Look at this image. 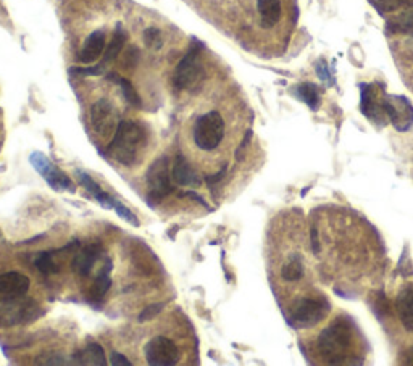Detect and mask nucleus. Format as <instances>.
<instances>
[{
    "instance_id": "72a5a7b5",
    "label": "nucleus",
    "mask_w": 413,
    "mask_h": 366,
    "mask_svg": "<svg viewBox=\"0 0 413 366\" xmlns=\"http://www.w3.org/2000/svg\"><path fill=\"white\" fill-rule=\"evenodd\" d=\"M250 137H252V131H247V134H245L244 141H243V144H240V147L238 148V153H236V158H238V160H240V158H243V153H244V150H245V147L249 146Z\"/></svg>"
},
{
    "instance_id": "423d86ee",
    "label": "nucleus",
    "mask_w": 413,
    "mask_h": 366,
    "mask_svg": "<svg viewBox=\"0 0 413 366\" xmlns=\"http://www.w3.org/2000/svg\"><path fill=\"white\" fill-rule=\"evenodd\" d=\"M199 52L200 49L193 46L176 67L173 82L181 91H191V89L199 87L200 81L204 79V67Z\"/></svg>"
},
{
    "instance_id": "7ed1b4c3",
    "label": "nucleus",
    "mask_w": 413,
    "mask_h": 366,
    "mask_svg": "<svg viewBox=\"0 0 413 366\" xmlns=\"http://www.w3.org/2000/svg\"><path fill=\"white\" fill-rule=\"evenodd\" d=\"M225 120L218 112L204 113L194 126V142L200 150L211 152L223 142Z\"/></svg>"
},
{
    "instance_id": "2eb2a0df",
    "label": "nucleus",
    "mask_w": 413,
    "mask_h": 366,
    "mask_svg": "<svg viewBox=\"0 0 413 366\" xmlns=\"http://www.w3.org/2000/svg\"><path fill=\"white\" fill-rule=\"evenodd\" d=\"M99 247L97 245H87L81 249L73 259V270L76 271L81 278H87L94 268L97 259H99Z\"/></svg>"
},
{
    "instance_id": "473e14b6",
    "label": "nucleus",
    "mask_w": 413,
    "mask_h": 366,
    "mask_svg": "<svg viewBox=\"0 0 413 366\" xmlns=\"http://www.w3.org/2000/svg\"><path fill=\"white\" fill-rule=\"evenodd\" d=\"M137 55H139V53H137V49H134V47H130V51L126 52V65H136L137 63Z\"/></svg>"
},
{
    "instance_id": "c756f323",
    "label": "nucleus",
    "mask_w": 413,
    "mask_h": 366,
    "mask_svg": "<svg viewBox=\"0 0 413 366\" xmlns=\"http://www.w3.org/2000/svg\"><path fill=\"white\" fill-rule=\"evenodd\" d=\"M110 363H112L113 366H131L130 360H128V358L125 357V355H121V354H118V352H113V354H112Z\"/></svg>"
},
{
    "instance_id": "f3484780",
    "label": "nucleus",
    "mask_w": 413,
    "mask_h": 366,
    "mask_svg": "<svg viewBox=\"0 0 413 366\" xmlns=\"http://www.w3.org/2000/svg\"><path fill=\"white\" fill-rule=\"evenodd\" d=\"M397 311H399L401 321L404 328L413 333V288H407L397 297Z\"/></svg>"
},
{
    "instance_id": "20e7f679",
    "label": "nucleus",
    "mask_w": 413,
    "mask_h": 366,
    "mask_svg": "<svg viewBox=\"0 0 413 366\" xmlns=\"http://www.w3.org/2000/svg\"><path fill=\"white\" fill-rule=\"evenodd\" d=\"M147 191L150 202H160L175 191L173 176L170 171V158L164 155L152 163L146 175Z\"/></svg>"
},
{
    "instance_id": "0eeeda50",
    "label": "nucleus",
    "mask_w": 413,
    "mask_h": 366,
    "mask_svg": "<svg viewBox=\"0 0 413 366\" xmlns=\"http://www.w3.org/2000/svg\"><path fill=\"white\" fill-rule=\"evenodd\" d=\"M146 362L150 366H175L179 363L181 350L173 340L165 338V336H155L147 342L146 349Z\"/></svg>"
},
{
    "instance_id": "f257e3e1",
    "label": "nucleus",
    "mask_w": 413,
    "mask_h": 366,
    "mask_svg": "<svg viewBox=\"0 0 413 366\" xmlns=\"http://www.w3.org/2000/svg\"><path fill=\"white\" fill-rule=\"evenodd\" d=\"M147 146V132L134 121H120L113 134L108 153L125 166H134Z\"/></svg>"
},
{
    "instance_id": "f8f14e48",
    "label": "nucleus",
    "mask_w": 413,
    "mask_h": 366,
    "mask_svg": "<svg viewBox=\"0 0 413 366\" xmlns=\"http://www.w3.org/2000/svg\"><path fill=\"white\" fill-rule=\"evenodd\" d=\"M360 110L363 115H365L368 120L376 123V125H383V116L385 112H383L381 102L376 101V89L375 86H370V84H362L360 86Z\"/></svg>"
},
{
    "instance_id": "aec40b11",
    "label": "nucleus",
    "mask_w": 413,
    "mask_h": 366,
    "mask_svg": "<svg viewBox=\"0 0 413 366\" xmlns=\"http://www.w3.org/2000/svg\"><path fill=\"white\" fill-rule=\"evenodd\" d=\"M110 271H112V261L107 260L105 265H103L102 270L99 271V274H97L94 284H92V288H91L92 299L100 300L108 293V289H110V286H112Z\"/></svg>"
},
{
    "instance_id": "a878e982",
    "label": "nucleus",
    "mask_w": 413,
    "mask_h": 366,
    "mask_svg": "<svg viewBox=\"0 0 413 366\" xmlns=\"http://www.w3.org/2000/svg\"><path fill=\"white\" fill-rule=\"evenodd\" d=\"M144 41H146V46L150 47V49H154V51H159V49L161 46H164V39H161V33H160V29H157V28L146 29Z\"/></svg>"
},
{
    "instance_id": "f03ea898",
    "label": "nucleus",
    "mask_w": 413,
    "mask_h": 366,
    "mask_svg": "<svg viewBox=\"0 0 413 366\" xmlns=\"http://www.w3.org/2000/svg\"><path fill=\"white\" fill-rule=\"evenodd\" d=\"M318 354L329 365L349 362V350L352 347V331L347 320L337 318L324 328L317 340Z\"/></svg>"
},
{
    "instance_id": "4be33fe9",
    "label": "nucleus",
    "mask_w": 413,
    "mask_h": 366,
    "mask_svg": "<svg viewBox=\"0 0 413 366\" xmlns=\"http://www.w3.org/2000/svg\"><path fill=\"white\" fill-rule=\"evenodd\" d=\"M296 96L301 98V101L310 107V110L318 112L319 103H322V98H319V91L315 84H301V86L296 87Z\"/></svg>"
},
{
    "instance_id": "a211bd4d",
    "label": "nucleus",
    "mask_w": 413,
    "mask_h": 366,
    "mask_svg": "<svg viewBox=\"0 0 413 366\" xmlns=\"http://www.w3.org/2000/svg\"><path fill=\"white\" fill-rule=\"evenodd\" d=\"M125 42H126L125 29H123L121 26H118L115 29V33H113L110 44H108V46L105 47V52H103V55H102V62L99 63L103 70H105L108 63L116 60L118 55H120L121 51H123V47H125Z\"/></svg>"
},
{
    "instance_id": "f704fd0d",
    "label": "nucleus",
    "mask_w": 413,
    "mask_h": 366,
    "mask_svg": "<svg viewBox=\"0 0 413 366\" xmlns=\"http://www.w3.org/2000/svg\"><path fill=\"white\" fill-rule=\"evenodd\" d=\"M183 197H189V199H194V200H197L200 205H204V207H206V204H205V200L202 199V197L200 195H197L195 194V192H184L183 194Z\"/></svg>"
},
{
    "instance_id": "7c9ffc66",
    "label": "nucleus",
    "mask_w": 413,
    "mask_h": 366,
    "mask_svg": "<svg viewBox=\"0 0 413 366\" xmlns=\"http://www.w3.org/2000/svg\"><path fill=\"white\" fill-rule=\"evenodd\" d=\"M310 236H312V250L315 255L319 254V239H318V227L312 226L310 227Z\"/></svg>"
},
{
    "instance_id": "1a4fd4ad",
    "label": "nucleus",
    "mask_w": 413,
    "mask_h": 366,
    "mask_svg": "<svg viewBox=\"0 0 413 366\" xmlns=\"http://www.w3.org/2000/svg\"><path fill=\"white\" fill-rule=\"evenodd\" d=\"M29 162H31L34 170H36L39 175L47 181V184L51 186L52 189L60 191V192L75 191V184H73L70 177H68L60 168L53 165V163L49 160L42 152H33L31 157H29Z\"/></svg>"
},
{
    "instance_id": "9d476101",
    "label": "nucleus",
    "mask_w": 413,
    "mask_h": 366,
    "mask_svg": "<svg viewBox=\"0 0 413 366\" xmlns=\"http://www.w3.org/2000/svg\"><path fill=\"white\" fill-rule=\"evenodd\" d=\"M91 123L97 134L108 137L110 134H115L120 121H118L116 110L112 103L107 98H100L91 108Z\"/></svg>"
},
{
    "instance_id": "6ab92c4d",
    "label": "nucleus",
    "mask_w": 413,
    "mask_h": 366,
    "mask_svg": "<svg viewBox=\"0 0 413 366\" xmlns=\"http://www.w3.org/2000/svg\"><path fill=\"white\" fill-rule=\"evenodd\" d=\"M306 274V268H304L301 255H291L288 259L286 263L283 265L281 268V278L286 281V283H297L301 281Z\"/></svg>"
},
{
    "instance_id": "39448f33",
    "label": "nucleus",
    "mask_w": 413,
    "mask_h": 366,
    "mask_svg": "<svg viewBox=\"0 0 413 366\" xmlns=\"http://www.w3.org/2000/svg\"><path fill=\"white\" fill-rule=\"evenodd\" d=\"M329 311V304L323 297H301L291 310V323L297 328H312Z\"/></svg>"
},
{
    "instance_id": "412c9836",
    "label": "nucleus",
    "mask_w": 413,
    "mask_h": 366,
    "mask_svg": "<svg viewBox=\"0 0 413 366\" xmlns=\"http://www.w3.org/2000/svg\"><path fill=\"white\" fill-rule=\"evenodd\" d=\"M107 79H108V81L115 82V84H118V86H120L121 92H123V96H125L126 102L130 103V105L137 107V108H141V107H142V101H141L139 94L136 92L134 86H132V84H131L130 81H128L126 78L120 76V74H118V73H108Z\"/></svg>"
},
{
    "instance_id": "bb28decb",
    "label": "nucleus",
    "mask_w": 413,
    "mask_h": 366,
    "mask_svg": "<svg viewBox=\"0 0 413 366\" xmlns=\"http://www.w3.org/2000/svg\"><path fill=\"white\" fill-rule=\"evenodd\" d=\"M161 308H164V305H161V304H155V305L147 306V308H146V310L142 311V313H141V316H139V321H141V323H144V321H147V320L155 318V316L159 315L160 311H161Z\"/></svg>"
},
{
    "instance_id": "dca6fc26",
    "label": "nucleus",
    "mask_w": 413,
    "mask_h": 366,
    "mask_svg": "<svg viewBox=\"0 0 413 366\" xmlns=\"http://www.w3.org/2000/svg\"><path fill=\"white\" fill-rule=\"evenodd\" d=\"M257 10L260 13V21H262L263 28L268 29L276 26L279 19H281V0H258Z\"/></svg>"
},
{
    "instance_id": "5701e85b",
    "label": "nucleus",
    "mask_w": 413,
    "mask_h": 366,
    "mask_svg": "<svg viewBox=\"0 0 413 366\" xmlns=\"http://www.w3.org/2000/svg\"><path fill=\"white\" fill-rule=\"evenodd\" d=\"M370 3L381 15L392 13V12H397V10L413 7V0H370Z\"/></svg>"
},
{
    "instance_id": "cd10ccee",
    "label": "nucleus",
    "mask_w": 413,
    "mask_h": 366,
    "mask_svg": "<svg viewBox=\"0 0 413 366\" xmlns=\"http://www.w3.org/2000/svg\"><path fill=\"white\" fill-rule=\"evenodd\" d=\"M36 365H68V362L58 354H47L44 360H36Z\"/></svg>"
},
{
    "instance_id": "2f4dec72",
    "label": "nucleus",
    "mask_w": 413,
    "mask_h": 366,
    "mask_svg": "<svg viewBox=\"0 0 413 366\" xmlns=\"http://www.w3.org/2000/svg\"><path fill=\"white\" fill-rule=\"evenodd\" d=\"M226 171H228V166H223V168H221V171L216 173L215 176H209V177H206V184H209L210 187L215 186L216 182H220L226 176Z\"/></svg>"
},
{
    "instance_id": "9b49d317",
    "label": "nucleus",
    "mask_w": 413,
    "mask_h": 366,
    "mask_svg": "<svg viewBox=\"0 0 413 366\" xmlns=\"http://www.w3.org/2000/svg\"><path fill=\"white\" fill-rule=\"evenodd\" d=\"M31 279L19 271H7L0 274V300H17L28 294Z\"/></svg>"
},
{
    "instance_id": "c85d7f7f",
    "label": "nucleus",
    "mask_w": 413,
    "mask_h": 366,
    "mask_svg": "<svg viewBox=\"0 0 413 366\" xmlns=\"http://www.w3.org/2000/svg\"><path fill=\"white\" fill-rule=\"evenodd\" d=\"M317 73H318V76H319V79H322L323 82H326L328 86H333L334 84V79H333V76H331V73H329V70H328V65L324 62H319L318 65H317Z\"/></svg>"
},
{
    "instance_id": "393cba45",
    "label": "nucleus",
    "mask_w": 413,
    "mask_h": 366,
    "mask_svg": "<svg viewBox=\"0 0 413 366\" xmlns=\"http://www.w3.org/2000/svg\"><path fill=\"white\" fill-rule=\"evenodd\" d=\"M36 266L44 274H53L58 271L55 261H53L52 252H44V254L39 255L36 260Z\"/></svg>"
},
{
    "instance_id": "b1692460",
    "label": "nucleus",
    "mask_w": 413,
    "mask_h": 366,
    "mask_svg": "<svg viewBox=\"0 0 413 366\" xmlns=\"http://www.w3.org/2000/svg\"><path fill=\"white\" fill-rule=\"evenodd\" d=\"M81 357H82V360H80V363H82V362H85V358H87L85 365H100V366L107 365L105 352H103V349L100 347L99 344H89V345H87L85 352L81 354Z\"/></svg>"
},
{
    "instance_id": "6e6552de",
    "label": "nucleus",
    "mask_w": 413,
    "mask_h": 366,
    "mask_svg": "<svg viewBox=\"0 0 413 366\" xmlns=\"http://www.w3.org/2000/svg\"><path fill=\"white\" fill-rule=\"evenodd\" d=\"M383 112L397 131L405 132L413 126V105L404 96H386L381 101Z\"/></svg>"
},
{
    "instance_id": "ddd939ff",
    "label": "nucleus",
    "mask_w": 413,
    "mask_h": 366,
    "mask_svg": "<svg viewBox=\"0 0 413 366\" xmlns=\"http://www.w3.org/2000/svg\"><path fill=\"white\" fill-rule=\"evenodd\" d=\"M107 47V37L103 31H94L91 36L82 44L80 53H78V62L85 63V65H91L96 63L103 55Z\"/></svg>"
},
{
    "instance_id": "4468645a",
    "label": "nucleus",
    "mask_w": 413,
    "mask_h": 366,
    "mask_svg": "<svg viewBox=\"0 0 413 366\" xmlns=\"http://www.w3.org/2000/svg\"><path fill=\"white\" fill-rule=\"evenodd\" d=\"M171 176H173V181L178 186H183V187H200L202 186V180H200L199 173L194 170L193 165H191V163L186 160V157H183V155H178L175 158Z\"/></svg>"
}]
</instances>
